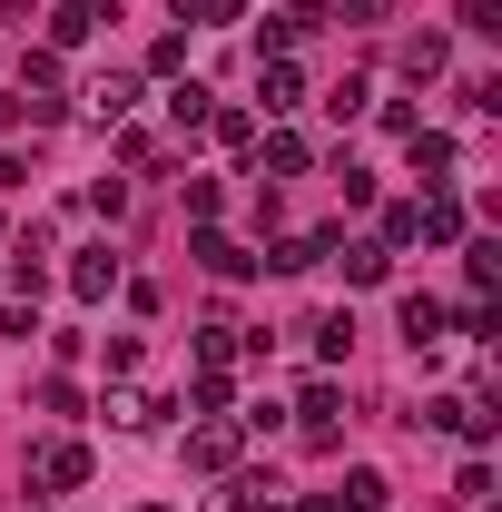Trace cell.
<instances>
[{
  "label": "cell",
  "mask_w": 502,
  "mask_h": 512,
  "mask_svg": "<svg viewBox=\"0 0 502 512\" xmlns=\"http://www.w3.org/2000/svg\"><path fill=\"white\" fill-rule=\"evenodd\" d=\"M109 424H128V434L168 424V394H109Z\"/></svg>",
  "instance_id": "cell-7"
},
{
  "label": "cell",
  "mask_w": 502,
  "mask_h": 512,
  "mask_svg": "<svg viewBox=\"0 0 502 512\" xmlns=\"http://www.w3.org/2000/svg\"><path fill=\"white\" fill-rule=\"evenodd\" d=\"M148 512H168V503H148Z\"/></svg>",
  "instance_id": "cell-24"
},
{
  "label": "cell",
  "mask_w": 502,
  "mask_h": 512,
  "mask_svg": "<svg viewBox=\"0 0 502 512\" xmlns=\"http://www.w3.org/2000/svg\"><path fill=\"white\" fill-rule=\"evenodd\" d=\"M256 89H266V109H306V69H296V60H266Z\"/></svg>",
  "instance_id": "cell-4"
},
{
  "label": "cell",
  "mask_w": 502,
  "mask_h": 512,
  "mask_svg": "<svg viewBox=\"0 0 502 512\" xmlns=\"http://www.w3.org/2000/svg\"><path fill=\"white\" fill-rule=\"evenodd\" d=\"M404 69H414V79H443V40H434V30H424V40H404Z\"/></svg>",
  "instance_id": "cell-16"
},
{
  "label": "cell",
  "mask_w": 502,
  "mask_h": 512,
  "mask_svg": "<svg viewBox=\"0 0 502 512\" xmlns=\"http://www.w3.org/2000/svg\"><path fill=\"white\" fill-rule=\"evenodd\" d=\"M0 20H30V0H0Z\"/></svg>",
  "instance_id": "cell-23"
},
{
  "label": "cell",
  "mask_w": 502,
  "mask_h": 512,
  "mask_svg": "<svg viewBox=\"0 0 502 512\" xmlns=\"http://www.w3.org/2000/svg\"><path fill=\"white\" fill-rule=\"evenodd\" d=\"M30 483H40V493H79V483H89V444H69V434L30 444Z\"/></svg>",
  "instance_id": "cell-1"
},
{
  "label": "cell",
  "mask_w": 502,
  "mask_h": 512,
  "mask_svg": "<svg viewBox=\"0 0 502 512\" xmlns=\"http://www.w3.org/2000/svg\"><path fill=\"white\" fill-rule=\"evenodd\" d=\"M414 237L453 247V237H463V207H453V197H424V207H414Z\"/></svg>",
  "instance_id": "cell-8"
},
{
  "label": "cell",
  "mask_w": 502,
  "mask_h": 512,
  "mask_svg": "<svg viewBox=\"0 0 502 512\" xmlns=\"http://www.w3.org/2000/svg\"><path fill=\"white\" fill-rule=\"evenodd\" d=\"M306 30H315V10H306V0H296V10H276V20H266V40H276V50H286V40H306Z\"/></svg>",
  "instance_id": "cell-18"
},
{
  "label": "cell",
  "mask_w": 502,
  "mask_h": 512,
  "mask_svg": "<svg viewBox=\"0 0 502 512\" xmlns=\"http://www.w3.org/2000/svg\"><path fill=\"white\" fill-rule=\"evenodd\" d=\"M296 414H306V434L325 444V434H335V384H306V404H296Z\"/></svg>",
  "instance_id": "cell-14"
},
{
  "label": "cell",
  "mask_w": 502,
  "mask_h": 512,
  "mask_svg": "<svg viewBox=\"0 0 502 512\" xmlns=\"http://www.w3.org/2000/svg\"><path fill=\"white\" fill-rule=\"evenodd\" d=\"M99 20H119V0H109V10H99V0H60V10H50V50H79Z\"/></svg>",
  "instance_id": "cell-2"
},
{
  "label": "cell",
  "mask_w": 502,
  "mask_h": 512,
  "mask_svg": "<svg viewBox=\"0 0 502 512\" xmlns=\"http://www.w3.org/2000/svg\"><path fill=\"white\" fill-rule=\"evenodd\" d=\"M197 256H207V276H247V266H256V256L227 247V237H197Z\"/></svg>",
  "instance_id": "cell-15"
},
{
  "label": "cell",
  "mask_w": 502,
  "mask_h": 512,
  "mask_svg": "<svg viewBox=\"0 0 502 512\" xmlns=\"http://www.w3.org/2000/svg\"><path fill=\"white\" fill-rule=\"evenodd\" d=\"M414 168L443 188V168H453V138H443V128H414Z\"/></svg>",
  "instance_id": "cell-9"
},
{
  "label": "cell",
  "mask_w": 502,
  "mask_h": 512,
  "mask_svg": "<svg viewBox=\"0 0 502 512\" xmlns=\"http://www.w3.org/2000/svg\"><path fill=\"white\" fill-rule=\"evenodd\" d=\"M266 178H306V138L276 128V138H266Z\"/></svg>",
  "instance_id": "cell-10"
},
{
  "label": "cell",
  "mask_w": 502,
  "mask_h": 512,
  "mask_svg": "<svg viewBox=\"0 0 502 512\" xmlns=\"http://www.w3.org/2000/svg\"><path fill=\"white\" fill-rule=\"evenodd\" d=\"M20 89H60V50H30L20 60Z\"/></svg>",
  "instance_id": "cell-19"
},
{
  "label": "cell",
  "mask_w": 502,
  "mask_h": 512,
  "mask_svg": "<svg viewBox=\"0 0 502 512\" xmlns=\"http://www.w3.org/2000/svg\"><path fill=\"white\" fill-rule=\"evenodd\" d=\"M384 266H394L384 247H345V276H355V286H384Z\"/></svg>",
  "instance_id": "cell-17"
},
{
  "label": "cell",
  "mask_w": 502,
  "mask_h": 512,
  "mask_svg": "<svg viewBox=\"0 0 502 512\" xmlns=\"http://www.w3.org/2000/svg\"><path fill=\"white\" fill-rule=\"evenodd\" d=\"M345 503H355V512H384V473H345Z\"/></svg>",
  "instance_id": "cell-20"
},
{
  "label": "cell",
  "mask_w": 502,
  "mask_h": 512,
  "mask_svg": "<svg viewBox=\"0 0 502 512\" xmlns=\"http://www.w3.org/2000/svg\"><path fill=\"white\" fill-rule=\"evenodd\" d=\"M453 20H463V30H473V40H493V30H502V10H493V0H463V10H453Z\"/></svg>",
  "instance_id": "cell-21"
},
{
  "label": "cell",
  "mask_w": 502,
  "mask_h": 512,
  "mask_svg": "<svg viewBox=\"0 0 502 512\" xmlns=\"http://www.w3.org/2000/svg\"><path fill=\"white\" fill-rule=\"evenodd\" d=\"M128 99H138V79H128V69H109V79H99V89H89V109H99V119H119Z\"/></svg>",
  "instance_id": "cell-12"
},
{
  "label": "cell",
  "mask_w": 502,
  "mask_h": 512,
  "mask_svg": "<svg viewBox=\"0 0 502 512\" xmlns=\"http://www.w3.org/2000/svg\"><path fill=\"white\" fill-rule=\"evenodd\" d=\"M404 345H414V355L443 345V306H434V296H404Z\"/></svg>",
  "instance_id": "cell-5"
},
{
  "label": "cell",
  "mask_w": 502,
  "mask_h": 512,
  "mask_svg": "<svg viewBox=\"0 0 502 512\" xmlns=\"http://www.w3.org/2000/svg\"><path fill=\"white\" fill-rule=\"evenodd\" d=\"M69 286H79V296H109V286H119V256H109V247H79Z\"/></svg>",
  "instance_id": "cell-6"
},
{
  "label": "cell",
  "mask_w": 502,
  "mask_h": 512,
  "mask_svg": "<svg viewBox=\"0 0 502 512\" xmlns=\"http://www.w3.org/2000/svg\"><path fill=\"white\" fill-rule=\"evenodd\" d=\"M306 335H315V355H325V365H345V345H355V325H345V316H315Z\"/></svg>",
  "instance_id": "cell-13"
},
{
  "label": "cell",
  "mask_w": 502,
  "mask_h": 512,
  "mask_svg": "<svg viewBox=\"0 0 502 512\" xmlns=\"http://www.w3.org/2000/svg\"><path fill=\"white\" fill-rule=\"evenodd\" d=\"M188 463H197V473H227V463H237V424H197V434H188Z\"/></svg>",
  "instance_id": "cell-3"
},
{
  "label": "cell",
  "mask_w": 502,
  "mask_h": 512,
  "mask_svg": "<svg viewBox=\"0 0 502 512\" xmlns=\"http://www.w3.org/2000/svg\"><path fill=\"white\" fill-rule=\"evenodd\" d=\"M237 10H247V0H178V20H188V30H227Z\"/></svg>",
  "instance_id": "cell-11"
},
{
  "label": "cell",
  "mask_w": 502,
  "mask_h": 512,
  "mask_svg": "<svg viewBox=\"0 0 502 512\" xmlns=\"http://www.w3.org/2000/svg\"><path fill=\"white\" fill-rule=\"evenodd\" d=\"M345 10H355V20H384V10H394V0H345Z\"/></svg>",
  "instance_id": "cell-22"
}]
</instances>
